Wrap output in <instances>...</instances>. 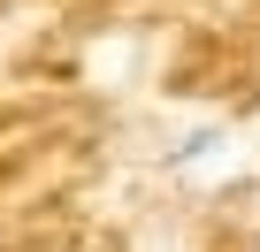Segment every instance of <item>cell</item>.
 Instances as JSON below:
<instances>
[{"label":"cell","mask_w":260,"mask_h":252,"mask_svg":"<svg viewBox=\"0 0 260 252\" xmlns=\"http://www.w3.org/2000/svg\"><path fill=\"white\" fill-rule=\"evenodd\" d=\"M214 161H230V138L222 130H191V146H176V176H199V168H214Z\"/></svg>","instance_id":"cell-1"}]
</instances>
